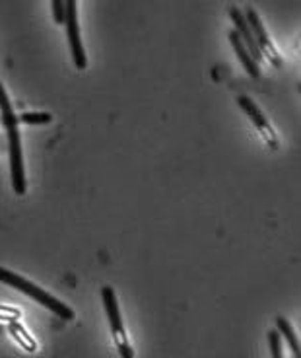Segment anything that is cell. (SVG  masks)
Listing matches in <instances>:
<instances>
[{"instance_id":"obj_1","label":"cell","mask_w":301,"mask_h":358,"mask_svg":"<svg viewBox=\"0 0 301 358\" xmlns=\"http://www.w3.org/2000/svg\"><path fill=\"white\" fill-rule=\"evenodd\" d=\"M0 111H2V123L8 134V152H10V176H12V187L18 195H26V170H24V158H22V141H20L18 117L12 109L8 94L0 84Z\"/></svg>"},{"instance_id":"obj_2","label":"cell","mask_w":301,"mask_h":358,"mask_svg":"<svg viewBox=\"0 0 301 358\" xmlns=\"http://www.w3.org/2000/svg\"><path fill=\"white\" fill-rule=\"evenodd\" d=\"M0 282L2 285H8V287L16 288L20 292H24L29 298H34L36 302L43 304L47 310H51L53 313H57L61 320L64 322H72L74 320V312L66 304H62L61 300H57V296H51L49 292H45L39 287H36L34 282H29L24 277H20L16 273H12L8 268L0 267Z\"/></svg>"},{"instance_id":"obj_3","label":"cell","mask_w":301,"mask_h":358,"mask_svg":"<svg viewBox=\"0 0 301 358\" xmlns=\"http://www.w3.org/2000/svg\"><path fill=\"white\" fill-rule=\"evenodd\" d=\"M101 298H103V306H105L107 317H109V323H111V331H113V339H115L119 355H121V358H134V350L131 347V343H129V337H126V331H124L123 317H121V312H119L115 290L111 287H103L101 288Z\"/></svg>"},{"instance_id":"obj_4","label":"cell","mask_w":301,"mask_h":358,"mask_svg":"<svg viewBox=\"0 0 301 358\" xmlns=\"http://www.w3.org/2000/svg\"><path fill=\"white\" fill-rule=\"evenodd\" d=\"M64 26H66L68 43H71L72 63L76 64L82 71V69L88 66V59H86L84 47H82L80 27H78V4H76V0L64 2Z\"/></svg>"},{"instance_id":"obj_5","label":"cell","mask_w":301,"mask_h":358,"mask_svg":"<svg viewBox=\"0 0 301 358\" xmlns=\"http://www.w3.org/2000/svg\"><path fill=\"white\" fill-rule=\"evenodd\" d=\"M243 16H245V20H247V24L249 27H251V31H253V37H255V41H257L260 53L266 55V57H268L276 66H282V59H280V55H278V51L274 49V45L270 43V39H268V36H266L265 26H263V22H260V18H258L257 12L251 8V6H247Z\"/></svg>"},{"instance_id":"obj_6","label":"cell","mask_w":301,"mask_h":358,"mask_svg":"<svg viewBox=\"0 0 301 358\" xmlns=\"http://www.w3.org/2000/svg\"><path fill=\"white\" fill-rule=\"evenodd\" d=\"M228 12H230L231 20H233V24H235V34L241 37L243 45L247 47V51L251 53V57H253L255 63L258 64L263 61V53H260V49H258L257 41H255V37H253V31H251V27H249L247 20L243 16V12H241L237 6H230Z\"/></svg>"},{"instance_id":"obj_7","label":"cell","mask_w":301,"mask_h":358,"mask_svg":"<svg viewBox=\"0 0 301 358\" xmlns=\"http://www.w3.org/2000/svg\"><path fill=\"white\" fill-rule=\"evenodd\" d=\"M237 103H240V108L243 109L249 117H251V121L255 123V127H257L258 131L265 134L266 143L276 148V146H278V143H276V134L272 133V129H270V125H268L266 117L263 115V111L255 106V101H253L251 98H247V96H237Z\"/></svg>"},{"instance_id":"obj_8","label":"cell","mask_w":301,"mask_h":358,"mask_svg":"<svg viewBox=\"0 0 301 358\" xmlns=\"http://www.w3.org/2000/svg\"><path fill=\"white\" fill-rule=\"evenodd\" d=\"M228 37H230L231 47L235 49V53H237V57H240V61L243 63V66H245V71H247L253 78H260V69H258V64L255 63V59L251 57V53L247 51V47L243 45L241 37L235 34V29L230 31V36Z\"/></svg>"},{"instance_id":"obj_9","label":"cell","mask_w":301,"mask_h":358,"mask_svg":"<svg viewBox=\"0 0 301 358\" xmlns=\"http://www.w3.org/2000/svg\"><path fill=\"white\" fill-rule=\"evenodd\" d=\"M276 329L282 333L284 339L288 341V345H290V349H292L293 358H301L300 341H298V337H295V333H293L290 322H288V320H284V317H278V320H276Z\"/></svg>"},{"instance_id":"obj_10","label":"cell","mask_w":301,"mask_h":358,"mask_svg":"<svg viewBox=\"0 0 301 358\" xmlns=\"http://www.w3.org/2000/svg\"><path fill=\"white\" fill-rule=\"evenodd\" d=\"M8 331H10V335H12L14 339L18 341L20 345H22V347H24L26 350L34 352V350L37 349L36 341L29 337V333L26 331V327H22L18 322H10L8 323Z\"/></svg>"},{"instance_id":"obj_11","label":"cell","mask_w":301,"mask_h":358,"mask_svg":"<svg viewBox=\"0 0 301 358\" xmlns=\"http://www.w3.org/2000/svg\"><path fill=\"white\" fill-rule=\"evenodd\" d=\"M53 121L51 113H36V111H27L18 117V123H27V125H49Z\"/></svg>"},{"instance_id":"obj_12","label":"cell","mask_w":301,"mask_h":358,"mask_svg":"<svg viewBox=\"0 0 301 358\" xmlns=\"http://www.w3.org/2000/svg\"><path fill=\"white\" fill-rule=\"evenodd\" d=\"M268 345L272 350V358H284L282 357V339H280V333L278 331H268Z\"/></svg>"},{"instance_id":"obj_13","label":"cell","mask_w":301,"mask_h":358,"mask_svg":"<svg viewBox=\"0 0 301 358\" xmlns=\"http://www.w3.org/2000/svg\"><path fill=\"white\" fill-rule=\"evenodd\" d=\"M0 320L4 322H18L20 320V312L14 310V308H6V306H0Z\"/></svg>"},{"instance_id":"obj_14","label":"cell","mask_w":301,"mask_h":358,"mask_svg":"<svg viewBox=\"0 0 301 358\" xmlns=\"http://www.w3.org/2000/svg\"><path fill=\"white\" fill-rule=\"evenodd\" d=\"M51 8H53V18L57 24H64V2L61 0H53L51 2Z\"/></svg>"}]
</instances>
